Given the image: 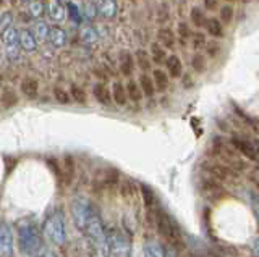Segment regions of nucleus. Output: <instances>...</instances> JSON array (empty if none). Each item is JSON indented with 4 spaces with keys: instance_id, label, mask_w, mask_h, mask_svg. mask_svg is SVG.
<instances>
[{
    "instance_id": "nucleus-23",
    "label": "nucleus",
    "mask_w": 259,
    "mask_h": 257,
    "mask_svg": "<svg viewBox=\"0 0 259 257\" xmlns=\"http://www.w3.org/2000/svg\"><path fill=\"white\" fill-rule=\"evenodd\" d=\"M144 257H168V254L160 243L151 239L144 244Z\"/></svg>"
},
{
    "instance_id": "nucleus-8",
    "label": "nucleus",
    "mask_w": 259,
    "mask_h": 257,
    "mask_svg": "<svg viewBox=\"0 0 259 257\" xmlns=\"http://www.w3.org/2000/svg\"><path fill=\"white\" fill-rule=\"evenodd\" d=\"M0 255L13 257V236L12 228L8 227L7 222H2L0 225Z\"/></svg>"
},
{
    "instance_id": "nucleus-26",
    "label": "nucleus",
    "mask_w": 259,
    "mask_h": 257,
    "mask_svg": "<svg viewBox=\"0 0 259 257\" xmlns=\"http://www.w3.org/2000/svg\"><path fill=\"white\" fill-rule=\"evenodd\" d=\"M207 17L202 9H199V7H191L190 10V21L191 25L194 28H206V23H207Z\"/></svg>"
},
{
    "instance_id": "nucleus-35",
    "label": "nucleus",
    "mask_w": 259,
    "mask_h": 257,
    "mask_svg": "<svg viewBox=\"0 0 259 257\" xmlns=\"http://www.w3.org/2000/svg\"><path fill=\"white\" fill-rule=\"evenodd\" d=\"M233 17H235V10L232 5L227 4V5L221 7V10H219V18H221L224 25H230L233 21Z\"/></svg>"
},
{
    "instance_id": "nucleus-22",
    "label": "nucleus",
    "mask_w": 259,
    "mask_h": 257,
    "mask_svg": "<svg viewBox=\"0 0 259 257\" xmlns=\"http://www.w3.org/2000/svg\"><path fill=\"white\" fill-rule=\"evenodd\" d=\"M135 59H136V65L140 68L143 73H148V71L152 68V59H151V54H148L144 49H138L135 52Z\"/></svg>"
},
{
    "instance_id": "nucleus-42",
    "label": "nucleus",
    "mask_w": 259,
    "mask_h": 257,
    "mask_svg": "<svg viewBox=\"0 0 259 257\" xmlns=\"http://www.w3.org/2000/svg\"><path fill=\"white\" fill-rule=\"evenodd\" d=\"M141 194H143V199H144V205L148 209H152V205H154V192L148 186H141Z\"/></svg>"
},
{
    "instance_id": "nucleus-7",
    "label": "nucleus",
    "mask_w": 259,
    "mask_h": 257,
    "mask_svg": "<svg viewBox=\"0 0 259 257\" xmlns=\"http://www.w3.org/2000/svg\"><path fill=\"white\" fill-rule=\"evenodd\" d=\"M2 42L5 47V54L8 55L10 62L18 60L21 54V41H20V31L16 28H10L7 33L2 34Z\"/></svg>"
},
{
    "instance_id": "nucleus-43",
    "label": "nucleus",
    "mask_w": 259,
    "mask_h": 257,
    "mask_svg": "<svg viewBox=\"0 0 259 257\" xmlns=\"http://www.w3.org/2000/svg\"><path fill=\"white\" fill-rule=\"evenodd\" d=\"M219 52H221V44H219L217 41H207V45H206V54L207 57L214 59L219 55Z\"/></svg>"
},
{
    "instance_id": "nucleus-31",
    "label": "nucleus",
    "mask_w": 259,
    "mask_h": 257,
    "mask_svg": "<svg viewBox=\"0 0 259 257\" xmlns=\"http://www.w3.org/2000/svg\"><path fill=\"white\" fill-rule=\"evenodd\" d=\"M32 33L37 37V41H46L49 39V33H51V26L46 21H36L32 26Z\"/></svg>"
},
{
    "instance_id": "nucleus-50",
    "label": "nucleus",
    "mask_w": 259,
    "mask_h": 257,
    "mask_svg": "<svg viewBox=\"0 0 259 257\" xmlns=\"http://www.w3.org/2000/svg\"><path fill=\"white\" fill-rule=\"evenodd\" d=\"M225 2H233V0H225Z\"/></svg>"
},
{
    "instance_id": "nucleus-33",
    "label": "nucleus",
    "mask_w": 259,
    "mask_h": 257,
    "mask_svg": "<svg viewBox=\"0 0 259 257\" xmlns=\"http://www.w3.org/2000/svg\"><path fill=\"white\" fill-rule=\"evenodd\" d=\"M70 94H71V99L75 100L76 104H81V106H84V104L88 102V94H86V91L81 86H78V84H71Z\"/></svg>"
},
{
    "instance_id": "nucleus-18",
    "label": "nucleus",
    "mask_w": 259,
    "mask_h": 257,
    "mask_svg": "<svg viewBox=\"0 0 259 257\" xmlns=\"http://www.w3.org/2000/svg\"><path fill=\"white\" fill-rule=\"evenodd\" d=\"M157 41L165 47L167 50H174L177 45V36L170 28H159Z\"/></svg>"
},
{
    "instance_id": "nucleus-32",
    "label": "nucleus",
    "mask_w": 259,
    "mask_h": 257,
    "mask_svg": "<svg viewBox=\"0 0 259 257\" xmlns=\"http://www.w3.org/2000/svg\"><path fill=\"white\" fill-rule=\"evenodd\" d=\"M191 68L194 73H204L206 68H207V63H206V57L202 54L196 52L193 55V59H191Z\"/></svg>"
},
{
    "instance_id": "nucleus-27",
    "label": "nucleus",
    "mask_w": 259,
    "mask_h": 257,
    "mask_svg": "<svg viewBox=\"0 0 259 257\" xmlns=\"http://www.w3.org/2000/svg\"><path fill=\"white\" fill-rule=\"evenodd\" d=\"M20 95L16 94L15 89L12 87H4L2 89V106L4 109H13L15 106H18Z\"/></svg>"
},
{
    "instance_id": "nucleus-1",
    "label": "nucleus",
    "mask_w": 259,
    "mask_h": 257,
    "mask_svg": "<svg viewBox=\"0 0 259 257\" xmlns=\"http://www.w3.org/2000/svg\"><path fill=\"white\" fill-rule=\"evenodd\" d=\"M84 233H86V236L89 239V243H91L94 257H109L110 255L109 236H107V233H105V230L102 227L99 214H97L94 209L91 212V217H89V220H88Z\"/></svg>"
},
{
    "instance_id": "nucleus-16",
    "label": "nucleus",
    "mask_w": 259,
    "mask_h": 257,
    "mask_svg": "<svg viewBox=\"0 0 259 257\" xmlns=\"http://www.w3.org/2000/svg\"><path fill=\"white\" fill-rule=\"evenodd\" d=\"M20 41H21V49H23V52L32 54V52L37 49V37L29 29L20 31Z\"/></svg>"
},
{
    "instance_id": "nucleus-15",
    "label": "nucleus",
    "mask_w": 259,
    "mask_h": 257,
    "mask_svg": "<svg viewBox=\"0 0 259 257\" xmlns=\"http://www.w3.org/2000/svg\"><path fill=\"white\" fill-rule=\"evenodd\" d=\"M20 89H21V94L26 99H36L37 94H39V81L36 78L28 76V78H24L21 81Z\"/></svg>"
},
{
    "instance_id": "nucleus-46",
    "label": "nucleus",
    "mask_w": 259,
    "mask_h": 257,
    "mask_svg": "<svg viewBox=\"0 0 259 257\" xmlns=\"http://www.w3.org/2000/svg\"><path fill=\"white\" fill-rule=\"evenodd\" d=\"M251 251H253L256 257H259V236H256L253 239V243H251Z\"/></svg>"
},
{
    "instance_id": "nucleus-4",
    "label": "nucleus",
    "mask_w": 259,
    "mask_h": 257,
    "mask_svg": "<svg viewBox=\"0 0 259 257\" xmlns=\"http://www.w3.org/2000/svg\"><path fill=\"white\" fill-rule=\"evenodd\" d=\"M44 235L57 246H63L67 241V230H65V219L60 211H55L47 217L42 227Z\"/></svg>"
},
{
    "instance_id": "nucleus-49",
    "label": "nucleus",
    "mask_w": 259,
    "mask_h": 257,
    "mask_svg": "<svg viewBox=\"0 0 259 257\" xmlns=\"http://www.w3.org/2000/svg\"><path fill=\"white\" fill-rule=\"evenodd\" d=\"M240 2H241V4H245V5H248V4L251 2V0H240Z\"/></svg>"
},
{
    "instance_id": "nucleus-14",
    "label": "nucleus",
    "mask_w": 259,
    "mask_h": 257,
    "mask_svg": "<svg viewBox=\"0 0 259 257\" xmlns=\"http://www.w3.org/2000/svg\"><path fill=\"white\" fill-rule=\"evenodd\" d=\"M49 42L54 49H63L67 45V33L60 26H51V33H49Z\"/></svg>"
},
{
    "instance_id": "nucleus-28",
    "label": "nucleus",
    "mask_w": 259,
    "mask_h": 257,
    "mask_svg": "<svg viewBox=\"0 0 259 257\" xmlns=\"http://www.w3.org/2000/svg\"><path fill=\"white\" fill-rule=\"evenodd\" d=\"M126 86V92H128V100L132 102H140L143 99V89L140 86V81H135V79H130V81L125 84Z\"/></svg>"
},
{
    "instance_id": "nucleus-10",
    "label": "nucleus",
    "mask_w": 259,
    "mask_h": 257,
    "mask_svg": "<svg viewBox=\"0 0 259 257\" xmlns=\"http://www.w3.org/2000/svg\"><path fill=\"white\" fill-rule=\"evenodd\" d=\"M118 68L121 71V75H125V76H132L133 75V71H135V65H136V59H135V55L126 50V49H121L118 52Z\"/></svg>"
},
{
    "instance_id": "nucleus-9",
    "label": "nucleus",
    "mask_w": 259,
    "mask_h": 257,
    "mask_svg": "<svg viewBox=\"0 0 259 257\" xmlns=\"http://www.w3.org/2000/svg\"><path fill=\"white\" fill-rule=\"evenodd\" d=\"M230 142H232V146L237 149L241 156H245L249 160H257L259 150L256 147V144H253V142L245 139V138H232Z\"/></svg>"
},
{
    "instance_id": "nucleus-13",
    "label": "nucleus",
    "mask_w": 259,
    "mask_h": 257,
    "mask_svg": "<svg viewBox=\"0 0 259 257\" xmlns=\"http://www.w3.org/2000/svg\"><path fill=\"white\" fill-rule=\"evenodd\" d=\"M93 95L94 99L102 104V106H110V104L113 102V97H112V92L109 91L107 84H105L104 81H99L96 83L94 87H93Z\"/></svg>"
},
{
    "instance_id": "nucleus-38",
    "label": "nucleus",
    "mask_w": 259,
    "mask_h": 257,
    "mask_svg": "<svg viewBox=\"0 0 259 257\" xmlns=\"http://www.w3.org/2000/svg\"><path fill=\"white\" fill-rule=\"evenodd\" d=\"M177 34L180 36L182 41H186V39H191L193 33H191L190 23H186V21H178V25H177Z\"/></svg>"
},
{
    "instance_id": "nucleus-29",
    "label": "nucleus",
    "mask_w": 259,
    "mask_h": 257,
    "mask_svg": "<svg viewBox=\"0 0 259 257\" xmlns=\"http://www.w3.org/2000/svg\"><path fill=\"white\" fill-rule=\"evenodd\" d=\"M62 175H63V183L70 184L73 176H75V162H73V157L67 156L63 159V167H62Z\"/></svg>"
},
{
    "instance_id": "nucleus-17",
    "label": "nucleus",
    "mask_w": 259,
    "mask_h": 257,
    "mask_svg": "<svg viewBox=\"0 0 259 257\" xmlns=\"http://www.w3.org/2000/svg\"><path fill=\"white\" fill-rule=\"evenodd\" d=\"M165 68L170 78H182L183 76V62L178 55L172 54L168 55V59L165 62Z\"/></svg>"
},
{
    "instance_id": "nucleus-37",
    "label": "nucleus",
    "mask_w": 259,
    "mask_h": 257,
    "mask_svg": "<svg viewBox=\"0 0 259 257\" xmlns=\"http://www.w3.org/2000/svg\"><path fill=\"white\" fill-rule=\"evenodd\" d=\"M10 28H13V13L5 10L0 15V31H2V34H4Z\"/></svg>"
},
{
    "instance_id": "nucleus-24",
    "label": "nucleus",
    "mask_w": 259,
    "mask_h": 257,
    "mask_svg": "<svg viewBox=\"0 0 259 257\" xmlns=\"http://www.w3.org/2000/svg\"><path fill=\"white\" fill-rule=\"evenodd\" d=\"M206 31H207V34L212 36V37L222 39L225 36L224 34V23L221 21V18H217V17H212V18L207 20V23H206Z\"/></svg>"
},
{
    "instance_id": "nucleus-21",
    "label": "nucleus",
    "mask_w": 259,
    "mask_h": 257,
    "mask_svg": "<svg viewBox=\"0 0 259 257\" xmlns=\"http://www.w3.org/2000/svg\"><path fill=\"white\" fill-rule=\"evenodd\" d=\"M152 78H154V84H156V89L159 92H164L170 86V75L164 70L156 68L152 71Z\"/></svg>"
},
{
    "instance_id": "nucleus-39",
    "label": "nucleus",
    "mask_w": 259,
    "mask_h": 257,
    "mask_svg": "<svg viewBox=\"0 0 259 257\" xmlns=\"http://www.w3.org/2000/svg\"><path fill=\"white\" fill-rule=\"evenodd\" d=\"M28 12L32 18H39V17H42V13H44V5L40 0H32V2L28 5Z\"/></svg>"
},
{
    "instance_id": "nucleus-45",
    "label": "nucleus",
    "mask_w": 259,
    "mask_h": 257,
    "mask_svg": "<svg viewBox=\"0 0 259 257\" xmlns=\"http://www.w3.org/2000/svg\"><path fill=\"white\" fill-rule=\"evenodd\" d=\"M202 5H204L206 10L214 12L219 9V0H202Z\"/></svg>"
},
{
    "instance_id": "nucleus-34",
    "label": "nucleus",
    "mask_w": 259,
    "mask_h": 257,
    "mask_svg": "<svg viewBox=\"0 0 259 257\" xmlns=\"http://www.w3.org/2000/svg\"><path fill=\"white\" fill-rule=\"evenodd\" d=\"M191 47L194 50H201V49H206V45H207V39H206V34L204 33H201V31H196V33H193L191 36Z\"/></svg>"
},
{
    "instance_id": "nucleus-30",
    "label": "nucleus",
    "mask_w": 259,
    "mask_h": 257,
    "mask_svg": "<svg viewBox=\"0 0 259 257\" xmlns=\"http://www.w3.org/2000/svg\"><path fill=\"white\" fill-rule=\"evenodd\" d=\"M140 86H141V89L144 92L146 97H152L154 94H156V84H154V78L149 76L148 73H143L140 76Z\"/></svg>"
},
{
    "instance_id": "nucleus-48",
    "label": "nucleus",
    "mask_w": 259,
    "mask_h": 257,
    "mask_svg": "<svg viewBox=\"0 0 259 257\" xmlns=\"http://www.w3.org/2000/svg\"><path fill=\"white\" fill-rule=\"evenodd\" d=\"M39 257H57L54 252H51V251H46V252H42V254H40Z\"/></svg>"
},
{
    "instance_id": "nucleus-36",
    "label": "nucleus",
    "mask_w": 259,
    "mask_h": 257,
    "mask_svg": "<svg viewBox=\"0 0 259 257\" xmlns=\"http://www.w3.org/2000/svg\"><path fill=\"white\" fill-rule=\"evenodd\" d=\"M54 99L62 104V106H67V104H70L73 99H71V94L68 91H65L63 87H54Z\"/></svg>"
},
{
    "instance_id": "nucleus-5",
    "label": "nucleus",
    "mask_w": 259,
    "mask_h": 257,
    "mask_svg": "<svg viewBox=\"0 0 259 257\" xmlns=\"http://www.w3.org/2000/svg\"><path fill=\"white\" fill-rule=\"evenodd\" d=\"M93 212V207L89 204V200L84 197H75L71 200V217H73V222H75V227L81 231L86 230V225L89 217H91Z\"/></svg>"
},
{
    "instance_id": "nucleus-6",
    "label": "nucleus",
    "mask_w": 259,
    "mask_h": 257,
    "mask_svg": "<svg viewBox=\"0 0 259 257\" xmlns=\"http://www.w3.org/2000/svg\"><path fill=\"white\" fill-rule=\"evenodd\" d=\"M109 236V246H110V254L113 257H130L132 252V244H130L128 238L117 228H112L107 231Z\"/></svg>"
},
{
    "instance_id": "nucleus-41",
    "label": "nucleus",
    "mask_w": 259,
    "mask_h": 257,
    "mask_svg": "<svg viewBox=\"0 0 259 257\" xmlns=\"http://www.w3.org/2000/svg\"><path fill=\"white\" fill-rule=\"evenodd\" d=\"M67 12H68V17L73 23H81V12L78 10V5L75 2H68L67 4Z\"/></svg>"
},
{
    "instance_id": "nucleus-25",
    "label": "nucleus",
    "mask_w": 259,
    "mask_h": 257,
    "mask_svg": "<svg viewBox=\"0 0 259 257\" xmlns=\"http://www.w3.org/2000/svg\"><path fill=\"white\" fill-rule=\"evenodd\" d=\"M79 39L84 44L91 45V44H96L97 41H99V33H97V29L93 25H84L79 31Z\"/></svg>"
},
{
    "instance_id": "nucleus-20",
    "label": "nucleus",
    "mask_w": 259,
    "mask_h": 257,
    "mask_svg": "<svg viewBox=\"0 0 259 257\" xmlns=\"http://www.w3.org/2000/svg\"><path fill=\"white\" fill-rule=\"evenodd\" d=\"M112 97H113V102L117 104V106L123 107L125 104L128 102V92H126V86L120 81H115L112 84Z\"/></svg>"
},
{
    "instance_id": "nucleus-40",
    "label": "nucleus",
    "mask_w": 259,
    "mask_h": 257,
    "mask_svg": "<svg viewBox=\"0 0 259 257\" xmlns=\"http://www.w3.org/2000/svg\"><path fill=\"white\" fill-rule=\"evenodd\" d=\"M84 15L89 18V21L96 20L99 17V9H97V5L94 4V0H88L86 5H84Z\"/></svg>"
},
{
    "instance_id": "nucleus-47",
    "label": "nucleus",
    "mask_w": 259,
    "mask_h": 257,
    "mask_svg": "<svg viewBox=\"0 0 259 257\" xmlns=\"http://www.w3.org/2000/svg\"><path fill=\"white\" fill-rule=\"evenodd\" d=\"M29 18H32L31 15H29V12H26V13H23V12H21V13H20V20H21V23H28Z\"/></svg>"
},
{
    "instance_id": "nucleus-2",
    "label": "nucleus",
    "mask_w": 259,
    "mask_h": 257,
    "mask_svg": "<svg viewBox=\"0 0 259 257\" xmlns=\"http://www.w3.org/2000/svg\"><path fill=\"white\" fill-rule=\"evenodd\" d=\"M154 220H156V227L159 233L167 239V243L174 247H183V238H182V231L180 227L175 223V220L165 214L164 211L157 209L156 214H154Z\"/></svg>"
},
{
    "instance_id": "nucleus-12",
    "label": "nucleus",
    "mask_w": 259,
    "mask_h": 257,
    "mask_svg": "<svg viewBox=\"0 0 259 257\" xmlns=\"http://www.w3.org/2000/svg\"><path fill=\"white\" fill-rule=\"evenodd\" d=\"M97 9H99L101 18L113 20L117 17L118 5H117V0H97Z\"/></svg>"
},
{
    "instance_id": "nucleus-44",
    "label": "nucleus",
    "mask_w": 259,
    "mask_h": 257,
    "mask_svg": "<svg viewBox=\"0 0 259 257\" xmlns=\"http://www.w3.org/2000/svg\"><path fill=\"white\" fill-rule=\"evenodd\" d=\"M168 18H170V15H168V5L164 4L159 9V12H157V21L159 23H165Z\"/></svg>"
},
{
    "instance_id": "nucleus-11",
    "label": "nucleus",
    "mask_w": 259,
    "mask_h": 257,
    "mask_svg": "<svg viewBox=\"0 0 259 257\" xmlns=\"http://www.w3.org/2000/svg\"><path fill=\"white\" fill-rule=\"evenodd\" d=\"M67 4H62L60 0H51L47 5V15H49V18H51L54 23H63L65 18H67Z\"/></svg>"
},
{
    "instance_id": "nucleus-3",
    "label": "nucleus",
    "mask_w": 259,
    "mask_h": 257,
    "mask_svg": "<svg viewBox=\"0 0 259 257\" xmlns=\"http://www.w3.org/2000/svg\"><path fill=\"white\" fill-rule=\"evenodd\" d=\"M18 244L21 252L34 255L40 249V235L37 227L29 220H21L18 223Z\"/></svg>"
},
{
    "instance_id": "nucleus-19",
    "label": "nucleus",
    "mask_w": 259,
    "mask_h": 257,
    "mask_svg": "<svg viewBox=\"0 0 259 257\" xmlns=\"http://www.w3.org/2000/svg\"><path fill=\"white\" fill-rule=\"evenodd\" d=\"M149 54H151L152 62L156 63V65H165V62H167V59H168V55H167L165 47L162 45L159 41H157V42H151Z\"/></svg>"
}]
</instances>
